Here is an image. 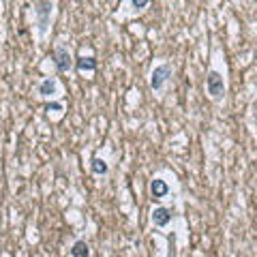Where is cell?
<instances>
[{"mask_svg":"<svg viewBox=\"0 0 257 257\" xmlns=\"http://www.w3.org/2000/svg\"><path fill=\"white\" fill-rule=\"evenodd\" d=\"M206 92L212 101H221L225 96V79L219 71H208V77H206Z\"/></svg>","mask_w":257,"mask_h":257,"instance_id":"1","label":"cell"},{"mask_svg":"<svg viewBox=\"0 0 257 257\" xmlns=\"http://www.w3.org/2000/svg\"><path fill=\"white\" fill-rule=\"evenodd\" d=\"M56 9L54 2H35V15H37V26H39V35L45 37L47 26H50L52 13Z\"/></svg>","mask_w":257,"mask_h":257,"instance_id":"2","label":"cell"},{"mask_svg":"<svg viewBox=\"0 0 257 257\" xmlns=\"http://www.w3.org/2000/svg\"><path fill=\"white\" fill-rule=\"evenodd\" d=\"M52 58H54V67H56L58 73H69L73 69V56L69 52V47L56 45L52 52Z\"/></svg>","mask_w":257,"mask_h":257,"instance_id":"3","label":"cell"},{"mask_svg":"<svg viewBox=\"0 0 257 257\" xmlns=\"http://www.w3.org/2000/svg\"><path fill=\"white\" fill-rule=\"evenodd\" d=\"M171 77V67L167 62L163 64H157V67L150 71V88L154 90V92H159V90H163L165 82Z\"/></svg>","mask_w":257,"mask_h":257,"instance_id":"4","label":"cell"},{"mask_svg":"<svg viewBox=\"0 0 257 257\" xmlns=\"http://www.w3.org/2000/svg\"><path fill=\"white\" fill-rule=\"evenodd\" d=\"M58 90H60V86L54 77H45L41 79L39 86H37V94L41 96V99H50V96H56Z\"/></svg>","mask_w":257,"mask_h":257,"instance_id":"5","label":"cell"},{"mask_svg":"<svg viewBox=\"0 0 257 257\" xmlns=\"http://www.w3.org/2000/svg\"><path fill=\"white\" fill-rule=\"evenodd\" d=\"M171 221V210L165 206H157L152 210V223L157 225V227H167Z\"/></svg>","mask_w":257,"mask_h":257,"instance_id":"6","label":"cell"},{"mask_svg":"<svg viewBox=\"0 0 257 257\" xmlns=\"http://www.w3.org/2000/svg\"><path fill=\"white\" fill-rule=\"evenodd\" d=\"M150 195H152L154 200H163V197L169 195V184L161 178H154L150 182Z\"/></svg>","mask_w":257,"mask_h":257,"instance_id":"7","label":"cell"},{"mask_svg":"<svg viewBox=\"0 0 257 257\" xmlns=\"http://www.w3.org/2000/svg\"><path fill=\"white\" fill-rule=\"evenodd\" d=\"M73 64H75V71L77 73H94L96 71V60L92 56H79Z\"/></svg>","mask_w":257,"mask_h":257,"instance_id":"8","label":"cell"},{"mask_svg":"<svg viewBox=\"0 0 257 257\" xmlns=\"http://www.w3.org/2000/svg\"><path fill=\"white\" fill-rule=\"evenodd\" d=\"M71 257H90V246L86 240H75L71 246Z\"/></svg>","mask_w":257,"mask_h":257,"instance_id":"9","label":"cell"},{"mask_svg":"<svg viewBox=\"0 0 257 257\" xmlns=\"http://www.w3.org/2000/svg\"><path fill=\"white\" fill-rule=\"evenodd\" d=\"M90 171H92V174H96V176H105L107 171H110V165L105 163V159L94 157L92 163H90Z\"/></svg>","mask_w":257,"mask_h":257,"instance_id":"10","label":"cell"},{"mask_svg":"<svg viewBox=\"0 0 257 257\" xmlns=\"http://www.w3.org/2000/svg\"><path fill=\"white\" fill-rule=\"evenodd\" d=\"M128 4H131V7L135 9V11H144V9H148V7H150L148 0H131Z\"/></svg>","mask_w":257,"mask_h":257,"instance_id":"11","label":"cell"},{"mask_svg":"<svg viewBox=\"0 0 257 257\" xmlns=\"http://www.w3.org/2000/svg\"><path fill=\"white\" fill-rule=\"evenodd\" d=\"M45 111H47V114H52V111H64V103H62V101H58V103H47Z\"/></svg>","mask_w":257,"mask_h":257,"instance_id":"12","label":"cell"}]
</instances>
